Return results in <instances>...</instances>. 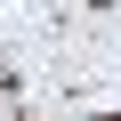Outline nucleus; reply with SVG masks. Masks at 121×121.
<instances>
[{
	"label": "nucleus",
	"mask_w": 121,
	"mask_h": 121,
	"mask_svg": "<svg viewBox=\"0 0 121 121\" xmlns=\"http://www.w3.org/2000/svg\"><path fill=\"white\" fill-rule=\"evenodd\" d=\"M105 121H121V113H105Z\"/></svg>",
	"instance_id": "nucleus-1"
}]
</instances>
